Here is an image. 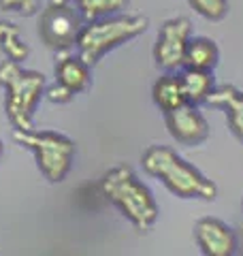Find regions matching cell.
<instances>
[{
	"instance_id": "1",
	"label": "cell",
	"mask_w": 243,
	"mask_h": 256,
	"mask_svg": "<svg viewBox=\"0 0 243 256\" xmlns=\"http://www.w3.org/2000/svg\"><path fill=\"white\" fill-rule=\"evenodd\" d=\"M141 164L148 175L160 180L180 198H202V201H214L218 196V186L202 175L196 166L177 154L175 150L166 146H152L143 152Z\"/></svg>"
},
{
	"instance_id": "2",
	"label": "cell",
	"mask_w": 243,
	"mask_h": 256,
	"mask_svg": "<svg viewBox=\"0 0 243 256\" xmlns=\"http://www.w3.org/2000/svg\"><path fill=\"white\" fill-rule=\"evenodd\" d=\"M100 192L139 230H148L158 218V205L150 188L130 171V166L118 164L100 180Z\"/></svg>"
},
{
	"instance_id": "3",
	"label": "cell",
	"mask_w": 243,
	"mask_h": 256,
	"mask_svg": "<svg viewBox=\"0 0 243 256\" xmlns=\"http://www.w3.org/2000/svg\"><path fill=\"white\" fill-rule=\"evenodd\" d=\"M0 86L4 88V111L15 130L34 128V111L45 96V77L26 70L20 62L6 58L0 62Z\"/></svg>"
},
{
	"instance_id": "4",
	"label": "cell",
	"mask_w": 243,
	"mask_h": 256,
	"mask_svg": "<svg viewBox=\"0 0 243 256\" xmlns=\"http://www.w3.org/2000/svg\"><path fill=\"white\" fill-rule=\"evenodd\" d=\"M148 30V18L143 15H107V18L86 22L77 38V52L90 66L98 64L111 50L132 41Z\"/></svg>"
},
{
	"instance_id": "5",
	"label": "cell",
	"mask_w": 243,
	"mask_h": 256,
	"mask_svg": "<svg viewBox=\"0 0 243 256\" xmlns=\"http://www.w3.org/2000/svg\"><path fill=\"white\" fill-rule=\"evenodd\" d=\"M13 139L28 148L36 158L38 171L52 184H60L68 175L75 156V143L54 130H13Z\"/></svg>"
},
{
	"instance_id": "6",
	"label": "cell",
	"mask_w": 243,
	"mask_h": 256,
	"mask_svg": "<svg viewBox=\"0 0 243 256\" xmlns=\"http://www.w3.org/2000/svg\"><path fill=\"white\" fill-rule=\"evenodd\" d=\"M86 26L81 11L70 0H52L40 11L38 18V36L54 52H68L77 45V38Z\"/></svg>"
},
{
	"instance_id": "7",
	"label": "cell",
	"mask_w": 243,
	"mask_h": 256,
	"mask_svg": "<svg viewBox=\"0 0 243 256\" xmlns=\"http://www.w3.org/2000/svg\"><path fill=\"white\" fill-rule=\"evenodd\" d=\"M190 32L192 24L188 18H173L160 26L156 45H154V60L162 70H180L184 66Z\"/></svg>"
},
{
	"instance_id": "8",
	"label": "cell",
	"mask_w": 243,
	"mask_h": 256,
	"mask_svg": "<svg viewBox=\"0 0 243 256\" xmlns=\"http://www.w3.org/2000/svg\"><path fill=\"white\" fill-rule=\"evenodd\" d=\"M164 120H166V128L173 134V139L184 143V146H198L209 134L207 120L202 118V114L192 102H184L182 107L166 111Z\"/></svg>"
},
{
	"instance_id": "9",
	"label": "cell",
	"mask_w": 243,
	"mask_h": 256,
	"mask_svg": "<svg viewBox=\"0 0 243 256\" xmlns=\"http://www.w3.org/2000/svg\"><path fill=\"white\" fill-rule=\"evenodd\" d=\"M194 237L202 254L207 256H230L237 252V235L216 218H202L194 226Z\"/></svg>"
},
{
	"instance_id": "10",
	"label": "cell",
	"mask_w": 243,
	"mask_h": 256,
	"mask_svg": "<svg viewBox=\"0 0 243 256\" xmlns=\"http://www.w3.org/2000/svg\"><path fill=\"white\" fill-rule=\"evenodd\" d=\"M56 82L60 86L68 88L72 94H79L88 90L90 86V64H88L81 56H72V54H64L62 58L56 62Z\"/></svg>"
},
{
	"instance_id": "11",
	"label": "cell",
	"mask_w": 243,
	"mask_h": 256,
	"mask_svg": "<svg viewBox=\"0 0 243 256\" xmlns=\"http://www.w3.org/2000/svg\"><path fill=\"white\" fill-rule=\"evenodd\" d=\"M207 102L214 107L224 109L232 134L243 143V90H237L234 86L214 88Z\"/></svg>"
},
{
	"instance_id": "12",
	"label": "cell",
	"mask_w": 243,
	"mask_h": 256,
	"mask_svg": "<svg viewBox=\"0 0 243 256\" xmlns=\"http://www.w3.org/2000/svg\"><path fill=\"white\" fill-rule=\"evenodd\" d=\"M154 102L160 107V111H173L177 107H182L186 100V92H184V86H182V79L175 70H166L162 77H158V82L154 84Z\"/></svg>"
},
{
	"instance_id": "13",
	"label": "cell",
	"mask_w": 243,
	"mask_h": 256,
	"mask_svg": "<svg viewBox=\"0 0 243 256\" xmlns=\"http://www.w3.org/2000/svg\"><path fill=\"white\" fill-rule=\"evenodd\" d=\"M218 60H220V50L218 45L207 36H196L188 41L186 50L184 66L186 68H200V70H212Z\"/></svg>"
},
{
	"instance_id": "14",
	"label": "cell",
	"mask_w": 243,
	"mask_h": 256,
	"mask_svg": "<svg viewBox=\"0 0 243 256\" xmlns=\"http://www.w3.org/2000/svg\"><path fill=\"white\" fill-rule=\"evenodd\" d=\"M184 92H186V100L192 105H200L207 102L209 96L214 92V77L209 70H200V68H186L184 73H180Z\"/></svg>"
},
{
	"instance_id": "15",
	"label": "cell",
	"mask_w": 243,
	"mask_h": 256,
	"mask_svg": "<svg viewBox=\"0 0 243 256\" xmlns=\"http://www.w3.org/2000/svg\"><path fill=\"white\" fill-rule=\"evenodd\" d=\"M70 2H75V6L81 11L86 22H94V20L124 11L128 0H70Z\"/></svg>"
},
{
	"instance_id": "16",
	"label": "cell",
	"mask_w": 243,
	"mask_h": 256,
	"mask_svg": "<svg viewBox=\"0 0 243 256\" xmlns=\"http://www.w3.org/2000/svg\"><path fill=\"white\" fill-rule=\"evenodd\" d=\"M0 47L6 54V58H11L15 62L26 60L28 58V45L24 43V38L20 36V30L15 24L2 22L0 20Z\"/></svg>"
},
{
	"instance_id": "17",
	"label": "cell",
	"mask_w": 243,
	"mask_h": 256,
	"mask_svg": "<svg viewBox=\"0 0 243 256\" xmlns=\"http://www.w3.org/2000/svg\"><path fill=\"white\" fill-rule=\"evenodd\" d=\"M188 2L194 11L207 20H222L228 9L226 0H188Z\"/></svg>"
},
{
	"instance_id": "18",
	"label": "cell",
	"mask_w": 243,
	"mask_h": 256,
	"mask_svg": "<svg viewBox=\"0 0 243 256\" xmlns=\"http://www.w3.org/2000/svg\"><path fill=\"white\" fill-rule=\"evenodd\" d=\"M40 6V0H0V9L20 15H34Z\"/></svg>"
},
{
	"instance_id": "19",
	"label": "cell",
	"mask_w": 243,
	"mask_h": 256,
	"mask_svg": "<svg viewBox=\"0 0 243 256\" xmlns=\"http://www.w3.org/2000/svg\"><path fill=\"white\" fill-rule=\"evenodd\" d=\"M45 96L50 98L52 102H58V105H64V102H68V100H72V94L68 88H64V86H60L58 82H56L54 86H50V88H45Z\"/></svg>"
},
{
	"instance_id": "20",
	"label": "cell",
	"mask_w": 243,
	"mask_h": 256,
	"mask_svg": "<svg viewBox=\"0 0 243 256\" xmlns=\"http://www.w3.org/2000/svg\"><path fill=\"white\" fill-rule=\"evenodd\" d=\"M0 156H2V141H0Z\"/></svg>"
}]
</instances>
